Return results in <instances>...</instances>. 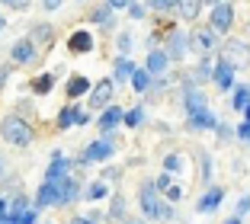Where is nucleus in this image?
Masks as SVG:
<instances>
[{"label": "nucleus", "mask_w": 250, "mask_h": 224, "mask_svg": "<svg viewBox=\"0 0 250 224\" xmlns=\"http://www.w3.org/2000/svg\"><path fill=\"white\" fill-rule=\"evenodd\" d=\"M234 74H237V67L231 64V61H225V58H221L218 64H215V71H212V80L218 83V90H221V93H228V90H234Z\"/></svg>", "instance_id": "nucleus-6"}, {"label": "nucleus", "mask_w": 250, "mask_h": 224, "mask_svg": "<svg viewBox=\"0 0 250 224\" xmlns=\"http://www.w3.org/2000/svg\"><path fill=\"white\" fill-rule=\"evenodd\" d=\"M237 138H241L244 144H250V122H244L241 128H237Z\"/></svg>", "instance_id": "nucleus-43"}, {"label": "nucleus", "mask_w": 250, "mask_h": 224, "mask_svg": "<svg viewBox=\"0 0 250 224\" xmlns=\"http://www.w3.org/2000/svg\"><path fill=\"white\" fill-rule=\"evenodd\" d=\"M221 58L231 61L234 67H244V64L250 61V48H247V42H241V39H228V42H225V48H221Z\"/></svg>", "instance_id": "nucleus-3"}, {"label": "nucleus", "mask_w": 250, "mask_h": 224, "mask_svg": "<svg viewBox=\"0 0 250 224\" xmlns=\"http://www.w3.org/2000/svg\"><path fill=\"white\" fill-rule=\"evenodd\" d=\"M122 224H145V221H122Z\"/></svg>", "instance_id": "nucleus-56"}, {"label": "nucleus", "mask_w": 250, "mask_h": 224, "mask_svg": "<svg viewBox=\"0 0 250 224\" xmlns=\"http://www.w3.org/2000/svg\"><path fill=\"white\" fill-rule=\"evenodd\" d=\"M3 7H10V10H26L29 7V0H0Z\"/></svg>", "instance_id": "nucleus-41"}, {"label": "nucleus", "mask_w": 250, "mask_h": 224, "mask_svg": "<svg viewBox=\"0 0 250 224\" xmlns=\"http://www.w3.org/2000/svg\"><path fill=\"white\" fill-rule=\"evenodd\" d=\"M29 39H32L36 45H45V48H52V45H55V29L48 26V22H39L36 29L29 32Z\"/></svg>", "instance_id": "nucleus-21"}, {"label": "nucleus", "mask_w": 250, "mask_h": 224, "mask_svg": "<svg viewBox=\"0 0 250 224\" xmlns=\"http://www.w3.org/2000/svg\"><path fill=\"white\" fill-rule=\"evenodd\" d=\"M90 122V116L87 112H81L77 106H67V109H61L58 112V128H71V125H87Z\"/></svg>", "instance_id": "nucleus-17"}, {"label": "nucleus", "mask_w": 250, "mask_h": 224, "mask_svg": "<svg viewBox=\"0 0 250 224\" xmlns=\"http://www.w3.org/2000/svg\"><path fill=\"white\" fill-rule=\"evenodd\" d=\"M141 122H145V109H141V106L128 109V112L122 116V125H125V128H138Z\"/></svg>", "instance_id": "nucleus-29"}, {"label": "nucleus", "mask_w": 250, "mask_h": 224, "mask_svg": "<svg viewBox=\"0 0 250 224\" xmlns=\"http://www.w3.org/2000/svg\"><path fill=\"white\" fill-rule=\"evenodd\" d=\"M231 102H234L237 112H244L250 102V87H234V96H231Z\"/></svg>", "instance_id": "nucleus-31"}, {"label": "nucleus", "mask_w": 250, "mask_h": 224, "mask_svg": "<svg viewBox=\"0 0 250 224\" xmlns=\"http://www.w3.org/2000/svg\"><path fill=\"white\" fill-rule=\"evenodd\" d=\"M71 173V163H67L61 154H55V160L48 163V170H45V180H52V183H58V180H64V176Z\"/></svg>", "instance_id": "nucleus-20"}, {"label": "nucleus", "mask_w": 250, "mask_h": 224, "mask_svg": "<svg viewBox=\"0 0 250 224\" xmlns=\"http://www.w3.org/2000/svg\"><path fill=\"white\" fill-rule=\"evenodd\" d=\"M112 154H116V141L112 138H96V141H90L87 151H83L81 163H96V160H109Z\"/></svg>", "instance_id": "nucleus-2"}, {"label": "nucleus", "mask_w": 250, "mask_h": 224, "mask_svg": "<svg viewBox=\"0 0 250 224\" xmlns=\"http://www.w3.org/2000/svg\"><path fill=\"white\" fill-rule=\"evenodd\" d=\"M0 138L13 147H29L32 141H36V131H32V125L26 122V119L10 112V116H3V122H0Z\"/></svg>", "instance_id": "nucleus-1"}, {"label": "nucleus", "mask_w": 250, "mask_h": 224, "mask_svg": "<svg viewBox=\"0 0 250 224\" xmlns=\"http://www.w3.org/2000/svg\"><path fill=\"white\" fill-rule=\"evenodd\" d=\"M125 211V199L122 195H112V205H109V221H119Z\"/></svg>", "instance_id": "nucleus-34"}, {"label": "nucleus", "mask_w": 250, "mask_h": 224, "mask_svg": "<svg viewBox=\"0 0 250 224\" xmlns=\"http://www.w3.org/2000/svg\"><path fill=\"white\" fill-rule=\"evenodd\" d=\"M3 26H7V20H3V16H0V32H3Z\"/></svg>", "instance_id": "nucleus-55"}, {"label": "nucleus", "mask_w": 250, "mask_h": 224, "mask_svg": "<svg viewBox=\"0 0 250 224\" xmlns=\"http://www.w3.org/2000/svg\"><path fill=\"white\" fill-rule=\"evenodd\" d=\"M221 202H225V189L212 186V189H206V195L196 202V211H199V215H208V211H215Z\"/></svg>", "instance_id": "nucleus-15"}, {"label": "nucleus", "mask_w": 250, "mask_h": 224, "mask_svg": "<svg viewBox=\"0 0 250 224\" xmlns=\"http://www.w3.org/2000/svg\"><path fill=\"white\" fill-rule=\"evenodd\" d=\"M58 192H61V205L74 202V199H83V195H81V183L74 180L71 173H67L64 180H58Z\"/></svg>", "instance_id": "nucleus-18"}, {"label": "nucleus", "mask_w": 250, "mask_h": 224, "mask_svg": "<svg viewBox=\"0 0 250 224\" xmlns=\"http://www.w3.org/2000/svg\"><path fill=\"white\" fill-rule=\"evenodd\" d=\"M167 64H170V55H167V48H147V71H151V77H161L164 71H167Z\"/></svg>", "instance_id": "nucleus-14"}, {"label": "nucleus", "mask_w": 250, "mask_h": 224, "mask_svg": "<svg viewBox=\"0 0 250 224\" xmlns=\"http://www.w3.org/2000/svg\"><path fill=\"white\" fill-rule=\"evenodd\" d=\"M215 36H218V32H215L212 26H208V29H196L189 36V48L199 51V55H212V48L218 45V42H215Z\"/></svg>", "instance_id": "nucleus-7"}, {"label": "nucleus", "mask_w": 250, "mask_h": 224, "mask_svg": "<svg viewBox=\"0 0 250 224\" xmlns=\"http://www.w3.org/2000/svg\"><path fill=\"white\" fill-rule=\"evenodd\" d=\"M112 83H116V80H100V83H93V87H90V109H106L112 102Z\"/></svg>", "instance_id": "nucleus-5"}, {"label": "nucleus", "mask_w": 250, "mask_h": 224, "mask_svg": "<svg viewBox=\"0 0 250 224\" xmlns=\"http://www.w3.org/2000/svg\"><path fill=\"white\" fill-rule=\"evenodd\" d=\"M7 74H10V67H7V64H0V87L7 83Z\"/></svg>", "instance_id": "nucleus-50"}, {"label": "nucleus", "mask_w": 250, "mask_h": 224, "mask_svg": "<svg viewBox=\"0 0 250 224\" xmlns=\"http://www.w3.org/2000/svg\"><path fill=\"white\" fill-rule=\"evenodd\" d=\"M7 215H10V202L0 195V218H7Z\"/></svg>", "instance_id": "nucleus-48"}, {"label": "nucleus", "mask_w": 250, "mask_h": 224, "mask_svg": "<svg viewBox=\"0 0 250 224\" xmlns=\"http://www.w3.org/2000/svg\"><path fill=\"white\" fill-rule=\"evenodd\" d=\"M208 26H212L215 32H221V36H225V32H228L231 26H234V7H231V3H215V7H212V20H208Z\"/></svg>", "instance_id": "nucleus-4"}, {"label": "nucleus", "mask_w": 250, "mask_h": 224, "mask_svg": "<svg viewBox=\"0 0 250 224\" xmlns=\"http://www.w3.org/2000/svg\"><path fill=\"white\" fill-rule=\"evenodd\" d=\"M247 211H250V195H244V199H241V202H237V215H247Z\"/></svg>", "instance_id": "nucleus-45"}, {"label": "nucleus", "mask_w": 250, "mask_h": 224, "mask_svg": "<svg viewBox=\"0 0 250 224\" xmlns=\"http://www.w3.org/2000/svg\"><path fill=\"white\" fill-rule=\"evenodd\" d=\"M186 51H189V36H183L180 29H173L167 36V55H170V61H183Z\"/></svg>", "instance_id": "nucleus-9"}, {"label": "nucleus", "mask_w": 250, "mask_h": 224, "mask_svg": "<svg viewBox=\"0 0 250 224\" xmlns=\"http://www.w3.org/2000/svg\"><path fill=\"white\" fill-rule=\"evenodd\" d=\"M177 10H180V16L183 20H196L199 16V10H202V0H177Z\"/></svg>", "instance_id": "nucleus-28"}, {"label": "nucleus", "mask_w": 250, "mask_h": 224, "mask_svg": "<svg viewBox=\"0 0 250 224\" xmlns=\"http://www.w3.org/2000/svg\"><path fill=\"white\" fill-rule=\"evenodd\" d=\"M151 71H147V67H135V74H132V80H128V83H132L135 87V93H147V87H151Z\"/></svg>", "instance_id": "nucleus-24"}, {"label": "nucleus", "mask_w": 250, "mask_h": 224, "mask_svg": "<svg viewBox=\"0 0 250 224\" xmlns=\"http://www.w3.org/2000/svg\"><path fill=\"white\" fill-rule=\"evenodd\" d=\"M67 45H71V51H77V55H87V51H93V36L81 29V32H74V36H71Z\"/></svg>", "instance_id": "nucleus-23"}, {"label": "nucleus", "mask_w": 250, "mask_h": 224, "mask_svg": "<svg viewBox=\"0 0 250 224\" xmlns=\"http://www.w3.org/2000/svg\"><path fill=\"white\" fill-rule=\"evenodd\" d=\"M106 195H109V186H106V180H96V183H90V186H87L83 199H87V202H100V199H106Z\"/></svg>", "instance_id": "nucleus-27"}, {"label": "nucleus", "mask_w": 250, "mask_h": 224, "mask_svg": "<svg viewBox=\"0 0 250 224\" xmlns=\"http://www.w3.org/2000/svg\"><path fill=\"white\" fill-rule=\"evenodd\" d=\"M202 3H206V7H215V3H221V0H202Z\"/></svg>", "instance_id": "nucleus-53"}, {"label": "nucleus", "mask_w": 250, "mask_h": 224, "mask_svg": "<svg viewBox=\"0 0 250 224\" xmlns=\"http://www.w3.org/2000/svg\"><path fill=\"white\" fill-rule=\"evenodd\" d=\"M154 186L167 192V186H170V173H167V170H164V173H161V176H157V180H154Z\"/></svg>", "instance_id": "nucleus-42"}, {"label": "nucleus", "mask_w": 250, "mask_h": 224, "mask_svg": "<svg viewBox=\"0 0 250 224\" xmlns=\"http://www.w3.org/2000/svg\"><path fill=\"white\" fill-rule=\"evenodd\" d=\"M215 125H218V119H215V112H208V106H206V109H199V112H189L186 128L189 131H215Z\"/></svg>", "instance_id": "nucleus-10"}, {"label": "nucleus", "mask_w": 250, "mask_h": 224, "mask_svg": "<svg viewBox=\"0 0 250 224\" xmlns=\"http://www.w3.org/2000/svg\"><path fill=\"white\" fill-rule=\"evenodd\" d=\"M48 205H61V192H58V183L45 180L36 192V208H48Z\"/></svg>", "instance_id": "nucleus-11"}, {"label": "nucleus", "mask_w": 250, "mask_h": 224, "mask_svg": "<svg viewBox=\"0 0 250 224\" xmlns=\"http://www.w3.org/2000/svg\"><path fill=\"white\" fill-rule=\"evenodd\" d=\"M244 116H247V122H250V102H247V109H244Z\"/></svg>", "instance_id": "nucleus-54"}, {"label": "nucleus", "mask_w": 250, "mask_h": 224, "mask_svg": "<svg viewBox=\"0 0 250 224\" xmlns=\"http://www.w3.org/2000/svg\"><path fill=\"white\" fill-rule=\"evenodd\" d=\"M132 36H128V32H122V36L116 39V48H119V55H128V51H132Z\"/></svg>", "instance_id": "nucleus-36"}, {"label": "nucleus", "mask_w": 250, "mask_h": 224, "mask_svg": "<svg viewBox=\"0 0 250 224\" xmlns=\"http://www.w3.org/2000/svg\"><path fill=\"white\" fill-rule=\"evenodd\" d=\"M90 22H93V26H103V29H112V22H116V16H112V7L106 3V7L93 10V13H90Z\"/></svg>", "instance_id": "nucleus-25"}, {"label": "nucleus", "mask_w": 250, "mask_h": 224, "mask_svg": "<svg viewBox=\"0 0 250 224\" xmlns=\"http://www.w3.org/2000/svg\"><path fill=\"white\" fill-rule=\"evenodd\" d=\"M145 7L157 10V13H170V10H177V0H145Z\"/></svg>", "instance_id": "nucleus-33"}, {"label": "nucleus", "mask_w": 250, "mask_h": 224, "mask_svg": "<svg viewBox=\"0 0 250 224\" xmlns=\"http://www.w3.org/2000/svg\"><path fill=\"white\" fill-rule=\"evenodd\" d=\"M157 221H173V208H170V205H161V208H157Z\"/></svg>", "instance_id": "nucleus-40"}, {"label": "nucleus", "mask_w": 250, "mask_h": 224, "mask_svg": "<svg viewBox=\"0 0 250 224\" xmlns=\"http://www.w3.org/2000/svg\"><path fill=\"white\" fill-rule=\"evenodd\" d=\"M125 10H128V16H132V20H145V3H135V0H128V7H125Z\"/></svg>", "instance_id": "nucleus-37"}, {"label": "nucleus", "mask_w": 250, "mask_h": 224, "mask_svg": "<svg viewBox=\"0 0 250 224\" xmlns=\"http://www.w3.org/2000/svg\"><path fill=\"white\" fill-rule=\"evenodd\" d=\"M7 170H10V160L3 157V154H0V180H3V176H7Z\"/></svg>", "instance_id": "nucleus-47"}, {"label": "nucleus", "mask_w": 250, "mask_h": 224, "mask_svg": "<svg viewBox=\"0 0 250 224\" xmlns=\"http://www.w3.org/2000/svg\"><path fill=\"white\" fill-rule=\"evenodd\" d=\"M132 74H135V61L128 58V55H119L116 64H112V80H116V83H125V80H132Z\"/></svg>", "instance_id": "nucleus-19"}, {"label": "nucleus", "mask_w": 250, "mask_h": 224, "mask_svg": "<svg viewBox=\"0 0 250 224\" xmlns=\"http://www.w3.org/2000/svg\"><path fill=\"white\" fill-rule=\"evenodd\" d=\"M221 224H244V218H241V215H237V211H234V215H231L228 221H221Z\"/></svg>", "instance_id": "nucleus-51"}, {"label": "nucleus", "mask_w": 250, "mask_h": 224, "mask_svg": "<svg viewBox=\"0 0 250 224\" xmlns=\"http://www.w3.org/2000/svg\"><path fill=\"white\" fill-rule=\"evenodd\" d=\"M183 199V189L180 186H167V202H180Z\"/></svg>", "instance_id": "nucleus-39"}, {"label": "nucleus", "mask_w": 250, "mask_h": 224, "mask_svg": "<svg viewBox=\"0 0 250 224\" xmlns=\"http://www.w3.org/2000/svg\"><path fill=\"white\" fill-rule=\"evenodd\" d=\"M36 208H26V211H16V215H10V224H36Z\"/></svg>", "instance_id": "nucleus-32"}, {"label": "nucleus", "mask_w": 250, "mask_h": 224, "mask_svg": "<svg viewBox=\"0 0 250 224\" xmlns=\"http://www.w3.org/2000/svg\"><path fill=\"white\" fill-rule=\"evenodd\" d=\"M52 87H55V77H52V74H39V77H36V80L29 83V90H32L36 96H45V93H52Z\"/></svg>", "instance_id": "nucleus-26"}, {"label": "nucleus", "mask_w": 250, "mask_h": 224, "mask_svg": "<svg viewBox=\"0 0 250 224\" xmlns=\"http://www.w3.org/2000/svg\"><path fill=\"white\" fill-rule=\"evenodd\" d=\"M208 166H212V163H208V157L202 154V183H208V180H212V170H208Z\"/></svg>", "instance_id": "nucleus-44"}, {"label": "nucleus", "mask_w": 250, "mask_h": 224, "mask_svg": "<svg viewBox=\"0 0 250 224\" xmlns=\"http://www.w3.org/2000/svg\"><path fill=\"white\" fill-rule=\"evenodd\" d=\"M26 208H32V205H29V195H16L13 202H10V215H16V211H26Z\"/></svg>", "instance_id": "nucleus-35"}, {"label": "nucleus", "mask_w": 250, "mask_h": 224, "mask_svg": "<svg viewBox=\"0 0 250 224\" xmlns=\"http://www.w3.org/2000/svg\"><path fill=\"white\" fill-rule=\"evenodd\" d=\"M106 3H109L112 10H125V7H128V0H106Z\"/></svg>", "instance_id": "nucleus-49"}, {"label": "nucleus", "mask_w": 250, "mask_h": 224, "mask_svg": "<svg viewBox=\"0 0 250 224\" xmlns=\"http://www.w3.org/2000/svg\"><path fill=\"white\" fill-rule=\"evenodd\" d=\"M141 211H145L147 218H157V208H161V202H157V186L154 183H141Z\"/></svg>", "instance_id": "nucleus-12"}, {"label": "nucleus", "mask_w": 250, "mask_h": 224, "mask_svg": "<svg viewBox=\"0 0 250 224\" xmlns=\"http://www.w3.org/2000/svg\"><path fill=\"white\" fill-rule=\"evenodd\" d=\"M90 87H93V83H90L83 74H74V77L67 80V96H71V100H81L83 93H90Z\"/></svg>", "instance_id": "nucleus-22"}, {"label": "nucleus", "mask_w": 250, "mask_h": 224, "mask_svg": "<svg viewBox=\"0 0 250 224\" xmlns=\"http://www.w3.org/2000/svg\"><path fill=\"white\" fill-rule=\"evenodd\" d=\"M10 58H13L16 64H29V61H36V42H32V39H20V42L10 48Z\"/></svg>", "instance_id": "nucleus-16"}, {"label": "nucleus", "mask_w": 250, "mask_h": 224, "mask_svg": "<svg viewBox=\"0 0 250 224\" xmlns=\"http://www.w3.org/2000/svg\"><path fill=\"white\" fill-rule=\"evenodd\" d=\"M71 224H96V218H74Z\"/></svg>", "instance_id": "nucleus-52"}, {"label": "nucleus", "mask_w": 250, "mask_h": 224, "mask_svg": "<svg viewBox=\"0 0 250 224\" xmlns=\"http://www.w3.org/2000/svg\"><path fill=\"white\" fill-rule=\"evenodd\" d=\"M122 116H125V109L122 106H106V109H100V119H96V125H100V131H106L109 135L112 128H119L122 125Z\"/></svg>", "instance_id": "nucleus-8"}, {"label": "nucleus", "mask_w": 250, "mask_h": 224, "mask_svg": "<svg viewBox=\"0 0 250 224\" xmlns=\"http://www.w3.org/2000/svg\"><path fill=\"white\" fill-rule=\"evenodd\" d=\"M215 131H218V138H221V141H231V138L237 135V131L231 128V125H225V122H218V125H215Z\"/></svg>", "instance_id": "nucleus-38"}, {"label": "nucleus", "mask_w": 250, "mask_h": 224, "mask_svg": "<svg viewBox=\"0 0 250 224\" xmlns=\"http://www.w3.org/2000/svg\"><path fill=\"white\" fill-rule=\"evenodd\" d=\"M61 3H64V0H42V7H45V10H48V13H52V10H58V7H61Z\"/></svg>", "instance_id": "nucleus-46"}, {"label": "nucleus", "mask_w": 250, "mask_h": 224, "mask_svg": "<svg viewBox=\"0 0 250 224\" xmlns=\"http://www.w3.org/2000/svg\"><path fill=\"white\" fill-rule=\"evenodd\" d=\"M208 106V96L202 93V87H186L183 90V109H186V116L189 112H199V109H206Z\"/></svg>", "instance_id": "nucleus-13"}, {"label": "nucleus", "mask_w": 250, "mask_h": 224, "mask_svg": "<svg viewBox=\"0 0 250 224\" xmlns=\"http://www.w3.org/2000/svg\"><path fill=\"white\" fill-rule=\"evenodd\" d=\"M183 166H186V157H183V154H167V157H164V170H167L170 176L180 173Z\"/></svg>", "instance_id": "nucleus-30"}]
</instances>
